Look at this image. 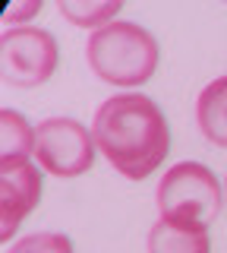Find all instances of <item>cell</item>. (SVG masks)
I'll use <instances>...</instances> for the list:
<instances>
[{"label":"cell","mask_w":227,"mask_h":253,"mask_svg":"<svg viewBox=\"0 0 227 253\" xmlns=\"http://www.w3.org/2000/svg\"><path fill=\"white\" fill-rule=\"evenodd\" d=\"M92 136L98 152L130 180H142L158 171L170 152L167 117L148 95L139 92L107 98L95 114Z\"/></svg>","instance_id":"cell-1"},{"label":"cell","mask_w":227,"mask_h":253,"mask_svg":"<svg viewBox=\"0 0 227 253\" xmlns=\"http://www.w3.org/2000/svg\"><path fill=\"white\" fill-rule=\"evenodd\" d=\"M10 253H73V241L57 231H41V234H29L22 241H16L10 247Z\"/></svg>","instance_id":"cell-11"},{"label":"cell","mask_w":227,"mask_h":253,"mask_svg":"<svg viewBox=\"0 0 227 253\" xmlns=\"http://www.w3.org/2000/svg\"><path fill=\"white\" fill-rule=\"evenodd\" d=\"M148 253H211L208 225L158 218L148 231Z\"/></svg>","instance_id":"cell-7"},{"label":"cell","mask_w":227,"mask_h":253,"mask_svg":"<svg viewBox=\"0 0 227 253\" xmlns=\"http://www.w3.org/2000/svg\"><path fill=\"white\" fill-rule=\"evenodd\" d=\"M57 10L64 19H69L73 26H82V29H104L114 22V16L123 10L120 0H107V3H92V0H60Z\"/></svg>","instance_id":"cell-10"},{"label":"cell","mask_w":227,"mask_h":253,"mask_svg":"<svg viewBox=\"0 0 227 253\" xmlns=\"http://www.w3.org/2000/svg\"><path fill=\"white\" fill-rule=\"evenodd\" d=\"M85 57H89L92 73L101 83L132 89V85H142L155 76V70H158V42H155L152 32L136 26V22L114 19L111 26L98 29L89 38Z\"/></svg>","instance_id":"cell-2"},{"label":"cell","mask_w":227,"mask_h":253,"mask_svg":"<svg viewBox=\"0 0 227 253\" xmlns=\"http://www.w3.org/2000/svg\"><path fill=\"white\" fill-rule=\"evenodd\" d=\"M35 155V130L16 111H0V165H19Z\"/></svg>","instance_id":"cell-9"},{"label":"cell","mask_w":227,"mask_h":253,"mask_svg":"<svg viewBox=\"0 0 227 253\" xmlns=\"http://www.w3.org/2000/svg\"><path fill=\"white\" fill-rule=\"evenodd\" d=\"M158 209L164 221L208 225L221 209V184L215 171L199 162L174 165L158 184Z\"/></svg>","instance_id":"cell-3"},{"label":"cell","mask_w":227,"mask_h":253,"mask_svg":"<svg viewBox=\"0 0 227 253\" xmlns=\"http://www.w3.org/2000/svg\"><path fill=\"white\" fill-rule=\"evenodd\" d=\"M57 70V38L48 29L19 26L0 38V73L3 83L32 89L48 83Z\"/></svg>","instance_id":"cell-5"},{"label":"cell","mask_w":227,"mask_h":253,"mask_svg":"<svg viewBox=\"0 0 227 253\" xmlns=\"http://www.w3.org/2000/svg\"><path fill=\"white\" fill-rule=\"evenodd\" d=\"M195 121L202 136L215 146L227 149V76L208 83L195 98Z\"/></svg>","instance_id":"cell-8"},{"label":"cell","mask_w":227,"mask_h":253,"mask_svg":"<svg viewBox=\"0 0 227 253\" xmlns=\"http://www.w3.org/2000/svg\"><path fill=\"white\" fill-rule=\"evenodd\" d=\"M41 0H32V3H22V6H10V16H13V22H19V19H29L32 13H41Z\"/></svg>","instance_id":"cell-12"},{"label":"cell","mask_w":227,"mask_h":253,"mask_svg":"<svg viewBox=\"0 0 227 253\" xmlns=\"http://www.w3.org/2000/svg\"><path fill=\"white\" fill-rule=\"evenodd\" d=\"M38 200H41V171L32 162L0 165V241H10Z\"/></svg>","instance_id":"cell-6"},{"label":"cell","mask_w":227,"mask_h":253,"mask_svg":"<svg viewBox=\"0 0 227 253\" xmlns=\"http://www.w3.org/2000/svg\"><path fill=\"white\" fill-rule=\"evenodd\" d=\"M95 136L73 117H48L35 126V158L54 177H79L95 162Z\"/></svg>","instance_id":"cell-4"}]
</instances>
